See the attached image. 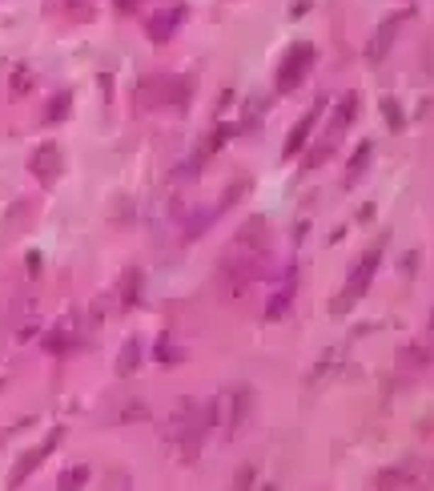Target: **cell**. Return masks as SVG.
Returning <instances> with one entry per match:
<instances>
[{
	"instance_id": "1",
	"label": "cell",
	"mask_w": 434,
	"mask_h": 491,
	"mask_svg": "<svg viewBox=\"0 0 434 491\" xmlns=\"http://www.w3.org/2000/svg\"><path fill=\"white\" fill-rule=\"evenodd\" d=\"M378 258H382V250H366L358 262H354V270H350V278H346V286L338 290V298L330 303V315H350V310L362 303V294H366V290H370V282H374Z\"/></svg>"
},
{
	"instance_id": "2",
	"label": "cell",
	"mask_w": 434,
	"mask_h": 491,
	"mask_svg": "<svg viewBox=\"0 0 434 491\" xmlns=\"http://www.w3.org/2000/svg\"><path fill=\"white\" fill-rule=\"evenodd\" d=\"M310 64H314V45L310 40H294V45L285 49L282 64H278V93H294V89L306 81Z\"/></svg>"
},
{
	"instance_id": "3",
	"label": "cell",
	"mask_w": 434,
	"mask_h": 491,
	"mask_svg": "<svg viewBox=\"0 0 434 491\" xmlns=\"http://www.w3.org/2000/svg\"><path fill=\"white\" fill-rule=\"evenodd\" d=\"M61 439H64V431H61V427H52V431H49V439L40 443V447H33V451L21 455V459L13 463V471H8V491L21 487V483H25V479L33 475V471H37V467L45 463V459H49V455L57 451V447H61Z\"/></svg>"
},
{
	"instance_id": "4",
	"label": "cell",
	"mask_w": 434,
	"mask_h": 491,
	"mask_svg": "<svg viewBox=\"0 0 434 491\" xmlns=\"http://www.w3.org/2000/svg\"><path fill=\"white\" fill-rule=\"evenodd\" d=\"M326 105H330V101H326V97H318V101L306 109V117H298V121H294V129H290V137H285V145H282V157H285V162H294V157H298V153L310 145V133H314V125H318V117L326 113Z\"/></svg>"
},
{
	"instance_id": "5",
	"label": "cell",
	"mask_w": 434,
	"mask_h": 491,
	"mask_svg": "<svg viewBox=\"0 0 434 491\" xmlns=\"http://www.w3.org/2000/svg\"><path fill=\"white\" fill-rule=\"evenodd\" d=\"M28 169H33V177H37L40 186H52V181L61 177V169H64L61 145H57V141H45V145L28 157Z\"/></svg>"
},
{
	"instance_id": "6",
	"label": "cell",
	"mask_w": 434,
	"mask_h": 491,
	"mask_svg": "<svg viewBox=\"0 0 434 491\" xmlns=\"http://www.w3.org/2000/svg\"><path fill=\"white\" fill-rule=\"evenodd\" d=\"M406 16H410V13H394V16H386L382 25L374 28L370 45H366V57H370V61H382L386 52L394 49V37L402 33V25H406Z\"/></svg>"
},
{
	"instance_id": "7",
	"label": "cell",
	"mask_w": 434,
	"mask_h": 491,
	"mask_svg": "<svg viewBox=\"0 0 434 491\" xmlns=\"http://www.w3.org/2000/svg\"><path fill=\"white\" fill-rule=\"evenodd\" d=\"M181 16H185V4H173V9H165V13H157V16H149V40L153 45H165V40L173 37V28L181 25Z\"/></svg>"
},
{
	"instance_id": "8",
	"label": "cell",
	"mask_w": 434,
	"mask_h": 491,
	"mask_svg": "<svg viewBox=\"0 0 434 491\" xmlns=\"http://www.w3.org/2000/svg\"><path fill=\"white\" fill-rule=\"evenodd\" d=\"M234 250H246V254H261L265 250V218H249L246 226H241V234H237Z\"/></svg>"
},
{
	"instance_id": "9",
	"label": "cell",
	"mask_w": 434,
	"mask_h": 491,
	"mask_svg": "<svg viewBox=\"0 0 434 491\" xmlns=\"http://www.w3.org/2000/svg\"><path fill=\"white\" fill-rule=\"evenodd\" d=\"M249 407H253V387H237V390H229V419H225L229 435H234V431L249 419Z\"/></svg>"
},
{
	"instance_id": "10",
	"label": "cell",
	"mask_w": 434,
	"mask_h": 491,
	"mask_svg": "<svg viewBox=\"0 0 434 491\" xmlns=\"http://www.w3.org/2000/svg\"><path fill=\"white\" fill-rule=\"evenodd\" d=\"M358 105H362V97L354 93V89H350V93H342V101H338V113H334V125H330V133H334V137L350 125V121H354V117H358Z\"/></svg>"
},
{
	"instance_id": "11",
	"label": "cell",
	"mask_w": 434,
	"mask_h": 491,
	"mask_svg": "<svg viewBox=\"0 0 434 491\" xmlns=\"http://www.w3.org/2000/svg\"><path fill=\"white\" fill-rule=\"evenodd\" d=\"M69 113H73V93H69V89H61V93H57V97H52V101L45 105L40 121H45V125H61V121H64Z\"/></svg>"
},
{
	"instance_id": "12",
	"label": "cell",
	"mask_w": 434,
	"mask_h": 491,
	"mask_svg": "<svg viewBox=\"0 0 434 491\" xmlns=\"http://www.w3.org/2000/svg\"><path fill=\"white\" fill-rule=\"evenodd\" d=\"M137 371H141V342H137V339H125L121 354H117V375L129 378V375H137Z\"/></svg>"
},
{
	"instance_id": "13",
	"label": "cell",
	"mask_w": 434,
	"mask_h": 491,
	"mask_svg": "<svg viewBox=\"0 0 434 491\" xmlns=\"http://www.w3.org/2000/svg\"><path fill=\"white\" fill-rule=\"evenodd\" d=\"M137 303H141V270L129 266V270L121 274V306L125 310H133Z\"/></svg>"
},
{
	"instance_id": "14",
	"label": "cell",
	"mask_w": 434,
	"mask_h": 491,
	"mask_svg": "<svg viewBox=\"0 0 434 491\" xmlns=\"http://www.w3.org/2000/svg\"><path fill=\"white\" fill-rule=\"evenodd\" d=\"M374 162V141H362L358 149H354V157H350V174H346V186H354L362 174H366V165Z\"/></svg>"
},
{
	"instance_id": "15",
	"label": "cell",
	"mask_w": 434,
	"mask_h": 491,
	"mask_svg": "<svg viewBox=\"0 0 434 491\" xmlns=\"http://www.w3.org/2000/svg\"><path fill=\"white\" fill-rule=\"evenodd\" d=\"M234 133H237V125H217V129H213V133H210V137H205V145H201V149H198V157H193V162H205V157H210V153H217V149H222L225 141L234 137Z\"/></svg>"
},
{
	"instance_id": "16",
	"label": "cell",
	"mask_w": 434,
	"mask_h": 491,
	"mask_svg": "<svg viewBox=\"0 0 434 491\" xmlns=\"http://www.w3.org/2000/svg\"><path fill=\"white\" fill-rule=\"evenodd\" d=\"M378 109H382V117H386V129H390V133H402V125H406V113H402L398 97H382V101H378Z\"/></svg>"
},
{
	"instance_id": "17",
	"label": "cell",
	"mask_w": 434,
	"mask_h": 491,
	"mask_svg": "<svg viewBox=\"0 0 434 491\" xmlns=\"http://www.w3.org/2000/svg\"><path fill=\"white\" fill-rule=\"evenodd\" d=\"M88 483V467L85 463H76V467H64L61 479H57V487L61 491H81Z\"/></svg>"
},
{
	"instance_id": "18",
	"label": "cell",
	"mask_w": 434,
	"mask_h": 491,
	"mask_svg": "<svg viewBox=\"0 0 434 491\" xmlns=\"http://www.w3.org/2000/svg\"><path fill=\"white\" fill-rule=\"evenodd\" d=\"M189 97H193V81H189V77H181V81H173V85H169V101H165V105H173L177 113H181V109H189Z\"/></svg>"
},
{
	"instance_id": "19",
	"label": "cell",
	"mask_w": 434,
	"mask_h": 491,
	"mask_svg": "<svg viewBox=\"0 0 434 491\" xmlns=\"http://www.w3.org/2000/svg\"><path fill=\"white\" fill-rule=\"evenodd\" d=\"M290 303H294V282H285V286L270 298V306H265V318H282L285 310H290Z\"/></svg>"
},
{
	"instance_id": "20",
	"label": "cell",
	"mask_w": 434,
	"mask_h": 491,
	"mask_svg": "<svg viewBox=\"0 0 434 491\" xmlns=\"http://www.w3.org/2000/svg\"><path fill=\"white\" fill-rule=\"evenodd\" d=\"M330 153H334V133H330L326 141H318V145H314V149L306 153V162H302V169H306V174H310V169H318V165H322L326 157H330Z\"/></svg>"
},
{
	"instance_id": "21",
	"label": "cell",
	"mask_w": 434,
	"mask_h": 491,
	"mask_svg": "<svg viewBox=\"0 0 434 491\" xmlns=\"http://www.w3.org/2000/svg\"><path fill=\"white\" fill-rule=\"evenodd\" d=\"M406 363L410 371H422V366L430 363V351L426 346H406V351H398V366Z\"/></svg>"
},
{
	"instance_id": "22",
	"label": "cell",
	"mask_w": 434,
	"mask_h": 491,
	"mask_svg": "<svg viewBox=\"0 0 434 491\" xmlns=\"http://www.w3.org/2000/svg\"><path fill=\"white\" fill-rule=\"evenodd\" d=\"M69 346H73V339H69V330H64V327H57L52 334H45V351H52V354H64Z\"/></svg>"
},
{
	"instance_id": "23",
	"label": "cell",
	"mask_w": 434,
	"mask_h": 491,
	"mask_svg": "<svg viewBox=\"0 0 434 491\" xmlns=\"http://www.w3.org/2000/svg\"><path fill=\"white\" fill-rule=\"evenodd\" d=\"M406 475H410V463L406 467H390V471H382V475H378V487L390 491L394 483H406Z\"/></svg>"
},
{
	"instance_id": "24",
	"label": "cell",
	"mask_w": 434,
	"mask_h": 491,
	"mask_svg": "<svg viewBox=\"0 0 434 491\" xmlns=\"http://www.w3.org/2000/svg\"><path fill=\"white\" fill-rule=\"evenodd\" d=\"M246 189H249V181H234V186L222 193V205H217V210H229V205H237V198H241Z\"/></svg>"
},
{
	"instance_id": "25",
	"label": "cell",
	"mask_w": 434,
	"mask_h": 491,
	"mask_svg": "<svg viewBox=\"0 0 434 491\" xmlns=\"http://www.w3.org/2000/svg\"><path fill=\"white\" fill-rule=\"evenodd\" d=\"M157 359H161V366H177L181 359H185V354H181V351H173V346H169V342L161 339V346H157Z\"/></svg>"
},
{
	"instance_id": "26",
	"label": "cell",
	"mask_w": 434,
	"mask_h": 491,
	"mask_svg": "<svg viewBox=\"0 0 434 491\" xmlns=\"http://www.w3.org/2000/svg\"><path fill=\"white\" fill-rule=\"evenodd\" d=\"M418 262H422V254H418V250H410L406 258H402V266H398V270H402L406 278H414V274H418Z\"/></svg>"
},
{
	"instance_id": "27",
	"label": "cell",
	"mask_w": 434,
	"mask_h": 491,
	"mask_svg": "<svg viewBox=\"0 0 434 491\" xmlns=\"http://www.w3.org/2000/svg\"><path fill=\"white\" fill-rule=\"evenodd\" d=\"M249 483H253V467H241V471H237L234 475V491H249Z\"/></svg>"
},
{
	"instance_id": "28",
	"label": "cell",
	"mask_w": 434,
	"mask_h": 491,
	"mask_svg": "<svg viewBox=\"0 0 434 491\" xmlns=\"http://www.w3.org/2000/svg\"><path fill=\"white\" fill-rule=\"evenodd\" d=\"M28 85H33V77H28V69H25V64H21V69H16V73H13V89H16V93H25Z\"/></svg>"
},
{
	"instance_id": "29",
	"label": "cell",
	"mask_w": 434,
	"mask_h": 491,
	"mask_svg": "<svg viewBox=\"0 0 434 491\" xmlns=\"http://www.w3.org/2000/svg\"><path fill=\"white\" fill-rule=\"evenodd\" d=\"M306 13H310V0H294V4H290V16H294V21L306 16Z\"/></svg>"
},
{
	"instance_id": "30",
	"label": "cell",
	"mask_w": 434,
	"mask_h": 491,
	"mask_svg": "<svg viewBox=\"0 0 434 491\" xmlns=\"http://www.w3.org/2000/svg\"><path fill=\"white\" fill-rule=\"evenodd\" d=\"M25 262H28V274H40V254H37V250H28Z\"/></svg>"
},
{
	"instance_id": "31",
	"label": "cell",
	"mask_w": 434,
	"mask_h": 491,
	"mask_svg": "<svg viewBox=\"0 0 434 491\" xmlns=\"http://www.w3.org/2000/svg\"><path fill=\"white\" fill-rule=\"evenodd\" d=\"M69 9H73V16H88V0H69Z\"/></svg>"
},
{
	"instance_id": "32",
	"label": "cell",
	"mask_w": 434,
	"mask_h": 491,
	"mask_svg": "<svg viewBox=\"0 0 434 491\" xmlns=\"http://www.w3.org/2000/svg\"><path fill=\"white\" fill-rule=\"evenodd\" d=\"M137 4H141V0H117V9H121V13H133Z\"/></svg>"
},
{
	"instance_id": "33",
	"label": "cell",
	"mask_w": 434,
	"mask_h": 491,
	"mask_svg": "<svg viewBox=\"0 0 434 491\" xmlns=\"http://www.w3.org/2000/svg\"><path fill=\"white\" fill-rule=\"evenodd\" d=\"M261 491H278V487H273V483H265V487H261Z\"/></svg>"
}]
</instances>
